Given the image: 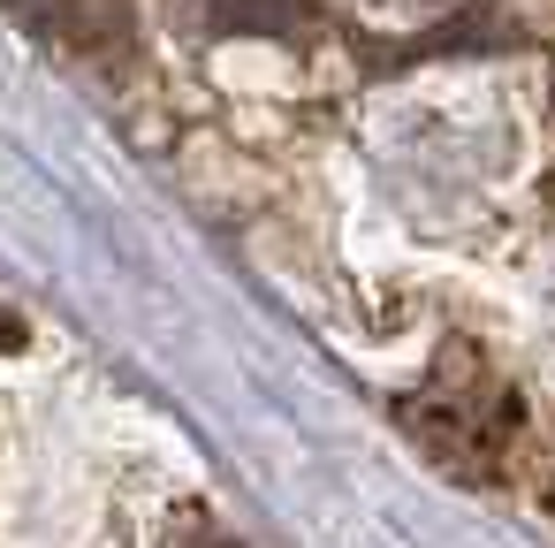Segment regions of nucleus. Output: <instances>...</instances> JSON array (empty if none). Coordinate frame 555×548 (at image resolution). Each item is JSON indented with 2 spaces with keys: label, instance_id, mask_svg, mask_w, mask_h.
<instances>
[{
  "label": "nucleus",
  "instance_id": "f257e3e1",
  "mask_svg": "<svg viewBox=\"0 0 555 548\" xmlns=\"http://www.w3.org/2000/svg\"><path fill=\"white\" fill-rule=\"evenodd\" d=\"M403 426H411L441 464L479 472V464L509 442L517 404L487 381V366H472V351H449V366L426 381V396H411V404H403Z\"/></svg>",
  "mask_w": 555,
  "mask_h": 548
},
{
  "label": "nucleus",
  "instance_id": "f03ea898",
  "mask_svg": "<svg viewBox=\"0 0 555 548\" xmlns=\"http://www.w3.org/2000/svg\"><path fill=\"white\" fill-rule=\"evenodd\" d=\"M9 16H24L39 39H54L77 62H115L130 54V0H0Z\"/></svg>",
  "mask_w": 555,
  "mask_h": 548
},
{
  "label": "nucleus",
  "instance_id": "7ed1b4c3",
  "mask_svg": "<svg viewBox=\"0 0 555 548\" xmlns=\"http://www.w3.org/2000/svg\"><path fill=\"white\" fill-rule=\"evenodd\" d=\"M206 24L214 31H297L305 0H206Z\"/></svg>",
  "mask_w": 555,
  "mask_h": 548
},
{
  "label": "nucleus",
  "instance_id": "20e7f679",
  "mask_svg": "<svg viewBox=\"0 0 555 548\" xmlns=\"http://www.w3.org/2000/svg\"><path fill=\"white\" fill-rule=\"evenodd\" d=\"M176 548H244V540H236V533H221L206 510H183V518H176Z\"/></svg>",
  "mask_w": 555,
  "mask_h": 548
},
{
  "label": "nucleus",
  "instance_id": "39448f33",
  "mask_svg": "<svg viewBox=\"0 0 555 548\" xmlns=\"http://www.w3.org/2000/svg\"><path fill=\"white\" fill-rule=\"evenodd\" d=\"M24 343V328H16V313H0V351H16Z\"/></svg>",
  "mask_w": 555,
  "mask_h": 548
}]
</instances>
